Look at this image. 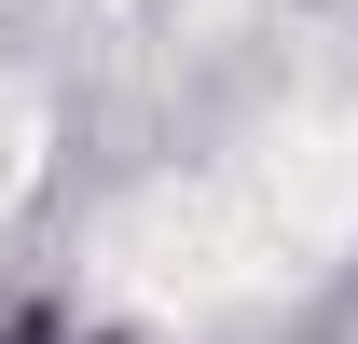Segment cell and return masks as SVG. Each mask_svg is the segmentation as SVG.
Segmentation results:
<instances>
[{
  "mask_svg": "<svg viewBox=\"0 0 358 344\" xmlns=\"http://www.w3.org/2000/svg\"><path fill=\"white\" fill-rule=\"evenodd\" d=\"M28 179H42V96H14V83H0V207H14Z\"/></svg>",
  "mask_w": 358,
  "mask_h": 344,
  "instance_id": "7a4b0ae2",
  "label": "cell"
},
{
  "mask_svg": "<svg viewBox=\"0 0 358 344\" xmlns=\"http://www.w3.org/2000/svg\"><path fill=\"white\" fill-rule=\"evenodd\" d=\"M345 234H358V124H289L207 179H166L152 207H124L110 220V289L207 317V303L317 275Z\"/></svg>",
  "mask_w": 358,
  "mask_h": 344,
  "instance_id": "6da1fadb",
  "label": "cell"
}]
</instances>
